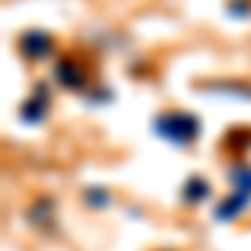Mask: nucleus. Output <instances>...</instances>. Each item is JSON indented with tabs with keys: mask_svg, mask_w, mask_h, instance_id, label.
Listing matches in <instances>:
<instances>
[{
	"mask_svg": "<svg viewBox=\"0 0 251 251\" xmlns=\"http://www.w3.org/2000/svg\"><path fill=\"white\" fill-rule=\"evenodd\" d=\"M154 131L164 141H171V144H177V148H184V144H191L194 137H198V131H201V121L194 114H188V111H168V114H161L154 121Z\"/></svg>",
	"mask_w": 251,
	"mask_h": 251,
	"instance_id": "f257e3e1",
	"label": "nucleus"
},
{
	"mask_svg": "<svg viewBox=\"0 0 251 251\" xmlns=\"http://www.w3.org/2000/svg\"><path fill=\"white\" fill-rule=\"evenodd\" d=\"M54 80H57L60 87H67V91H84L87 80H91V71H87V64H84L77 54H67V57L57 60Z\"/></svg>",
	"mask_w": 251,
	"mask_h": 251,
	"instance_id": "f03ea898",
	"label": "nucleus"
},
{
	"mask_svg": "<svg viewBox=\"0 0 251 251\" xmlns=\"http://www.w3.org/2000/svg\"><path fill=\"white\" fill-rule=\"evenodd\" d=\"M17 47H20V54H24V57L44 60V57H50V54H54V37H50V34H44V30H27V34H20Z\"/></svg>",
	"mask_w": 251,
	"mask_h": 251,
	"instance_id": "7ed1b4c3",
	"label": "nucleus"
},
{
	"mask_svg": "<svg viewBox=\"0 0 251 251\" xmlns=\"http://www.w3.org/2000/svg\"><path fill=\"white\" fill-rule=\"evenodd\" d=\"M44 114H47V87H37V91H34V97L20 107V117H24L27 124H37Z\"/></svg>",
	"mask_w": 251,
	"mask_h": 251,
	"instance_id": "20e7f679",
	"label": "nucleus"
},
{
	"mask_svg": "<svg viewBox=\"0 0 251 251\" xmlns=\"http://www.w3.org/2000/svg\"><path fill=\"white\" fill-rule=\"evenodd\" d=\"M228 177H231L234 194H241V198H251V164H234L231 171H228Z\"/></svg>",
	"mask_w": 251,
	"mask_h": 251,
	"instance_id": "39448f33",
	"label": "nucleus"
},
{
	"mask_svg": "<svg viewBox=\"0 0 251 251\" xmlns=\"http://www.w3.org/2000/svg\"><path fill=\"white\" fill-rule=\"evenodd\" d=\"M208 198V181L204 177H188V188H184V201L194 204V201H204Z\"/></svg>",
	"mask_w": 251,
	"mask_h": 251,
	"instance_id": "423d86ee",
	"label": "nucleus"
},
{
	"mask_svg": "<svg viewBox=\"0 0 251 251\" xmlns=\"http://www.w3.org/2000/svg\"><path fill=\"white\" fill-rule=\"evenodd\" d=\"M37 208H40V211H30V221H34V225H40V228H50V218H54L50 201H40Z\"/></svg>",
	"mask_w": 251,
	"mask_h": 251,
	"instance_id": "0eeeda50",
	"label": "nucleus"
},
{
	"mask_svg": "<svg viewBox=\"0 0 251 251\" xmlns=\"http://www.w3.org/2000/svg\"><path fill=\"white\" fill-rule=\"evenodd\" d=\"M84 201H87V204H107L111 198H107V191H100V188H87V191H84Z\"/></svg>",
	"mask_w": 251,
	"mask_h": 251,
	"instance_id": "6e6552de",
	"label": "nucleus"
},
{
	"mask_svg": "<svg viewBox=\"0 0 251 251\" xmlns=\"http://www.w3.org/2000/svg\"><path fill=\"white\" fill-rule=\"evenodd\" d=\"M228 10H234V14H245V10H248V3H245V0H231V3H228Z\"/></svg>",
	"mask_w": 251,
	"mask_h": 251,
	"instance_id": "1a4fd4ad",
	"label": "nucleus"
}]
</instances>
